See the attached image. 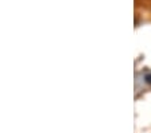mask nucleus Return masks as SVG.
<instances>
[{
  "instance_id": "f257e3e1",
  "label": "nucleus",
  "mask_w": 151,
  "mask_h": 133,
  "mask_svg": "<svg viewBox=\"0 0 151 133\" xmlns=\"http://www.w3.org/2000/svg\"><path fill=\"white\" fill-rule=\"evenodd\" d=\"M145 81H146V83H148V85L151 86V71H150V70H146V73H145Z\"/></svg>"
}]
</instances>
